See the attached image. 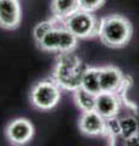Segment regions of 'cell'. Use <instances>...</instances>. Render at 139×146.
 Returning <instances> with one entry per match:
<instances>
[{"label":"cell","instance_id":"5bb4252c","mask_svg":"<svg viewBox=\"0 0 139 146\" xmlns=\"http://www.w3.org/2000/svg\"><path fill=\"white\" fill-rule=\"evenodd\" d=\"M120 125H121V136L123 140L131 138L139 130V124L136 117L126 116L123 118H120Z\"/></svg>","mask_w":139,"mask_h":146},{"label":"cell","instance_id":"ba28073f","mask_svg":"<svg viewBox=\"0 0 139 146\" xmlns=\"http://www.w3.org/2000/svg\"><path fill=\"white\" fill-rule=\"evenodd\" d=\"M22 11L18 0H0V27L15 29L21 23Z\"/></svg>","mask_w":139,"mask_h":146},{"label":"cell","instance_id":"8fae6325","mask_svg":"<svg viewBox=\"0 0 139 146\" xmlns=\"http://www.w3.org/2000/svg\"><path fill=\"white\" fill-rule=\"evenodd\" d=\"M50 9L53 17L62 22L78 10H81L80 0H53Z\"/></svg>","mask_w":139,"mask_h":146},{"label":"cell","instance_id":"5b68a950","mask_svg":"<svg viewBox=\"0 0 139 146\" xmlns=\"http://www.w3.org/2000/svg\"><path fill=\"white\" fill-rule=\"evenodd\" d=\"M93 12L78 10L73 15L62 21V25L75 34L78 39H87L99 34L100 21H98Z\"/></svg>","mask_w":139,"mask_h":146},{"label":"cell","instance_id":"30bf717a","mask_svg":"<svg viewBox=\"0 0 139 146\" xmlns=\"http://www.w3.org/2000/svg\"><path fill=\"white\" fill-rule=\"evenodd\" d=\"M120 108H121V98L117 93L101 91L96 95L95 111L104 118L117 116Z\"/></svg>","mask_w":139,"mask_h":146},{"label":"cell","instance_id":"7a4b0ae2","mask_svg":"<svg viewBox=\"0 0 139 146\" xmlns=\"http://www.w3.org/2000/svg\"><path fill=\"white\" fill-rule=\"evenodd\" d=\"M131 22L122 15H109L100 20L99 38L109 48H122L132 38Z\"/></svg>","mask_w":139,"mask_h":146},{"label":"cell","instance_id":"9a60e30c","mask_svg":"<svg viewBox=\"0 0 139 146\" xmlns=\"http://www.w3.org/2000/svg\"><path fill=\"white\" fill-rule=\"evenodd\" d=\"M104 135L110 138L111 140H115L116 138L121 136V125H120V119L117 118V116L105 118Z\"/></svg>","mask_w":139,"mask_h":146},{"label":"cell","instance_id":"7c38bea8","mask_svg":"<svg viewBox=\"0 0 139 146\" xmlns=\"http://www.w3.org/2000/svg\"><path fill=\"white\" fill-rule=\"evenodd\" d=\"M99 73H100V68L86 67L84 72H83V76H82L81 86L84 90L89 91V93L94 94V95H98L99 93H101Z\"/></svg>","mask_w":139,"mask_h":146},{"label":"cell","instance_id":"ac0fdd59","mask_svg":"<svg viewBox=\"0 0 139 146\" xmlns=\"http://www.w3.org/2000/svg\"><path fill=\"white\" fill-rule=\"evenodd\" d=\"M123 145H129V146H139V130L134 135H132L131 138L124 139Z\"/></svg>","mask_w":139,"mask_h":146},{"label":"cell","instance_id":"2e32d148","mask_svg":"<svg viewBox=\"0 0 139 146\" xmlns=\"http://www.w3.org/2000/svg\"><path fill=\"white\" fill-rule=\"evenodd\" d=\"M59 22H61V21H59V20H56V18H54V17L50 18V20H45V21L39 22V23L37 25L34 27V29H33V36H34L35 43L43 38V35L48 33V32L53 27L56 26Z\"/></svg>","mask_w":139,"mask_h":146},{"label":"cell","instance_id":"8992f818","mask_svg":"<svg viewBox=\"0 0 139 146\" xmlns=\"http://www.w3.org/2000/svg\"><path fill=\"white\" fill-rule=\"evenodd\" d=\"M99 80L101 91H108V93L120 94L127 85L122 72L114 66L101 67L99 73Z\"/></svg>","mask_w":139,"mask_h":146},{"label":"cell","instance_id":"9c48e42d","mask_svg":"<svg viewBox=\"0 0 139 146\" xmlns=\"http://www.w3.org/2000/svg\"><path fill=\"white\" fill-rule=\"evenodd\" d=\"M78 127L83 134L89 136L104 135L105 130V118L99 115L95 110L82 112L78 121Z\"/></svg>","mask_w":139,"mask_h":146},{"label":"cell","instance_id":"e0dca14e","mask_svg":"<svg viewBox=\"0 0 139 146\" xmlns=\"http://www.w3.org/2000/svg\"><path fill=\"white\" fill-rule=\"evenodd\" d=\"M106 0H80V7L81 10H84L88 12H94L99 10L105 4Z\"/></svg>","mask_w":139,"mask_h":146},{"label":"cell","instance_id":"52a82bcc","mask_svg":"<svg viewBox=\"0 0 139 146\" xmlns=\"http://www.w3.org/2000/svg\"><path fill=\"white\" fill-rule=\"evenodd\" d=\"M6 138L9 141L16 145L26 144L33 138L34 127L26 118H17V119L9 123L6 127Z\"/></svg>","mask_w":139,"mask_h":146},{"label":"cell","instance_id":"3957f363","mask_svg":"<svg viewBox=\"0 0 139 146\" xmlns=\"http://www.w3.org/2000/svg\"><path fill=\"white\" fill-rule=\"evenodd\" d=\"M77 44L78 38L62 25V22H59L48 33L43 35V38L37 42V45L40 50L57 54L65 51H73Z\"/></svg>","mask_w":139,"mask_h":146},{"label":"cell","instance_id":"277c9868","mask_svg":"<svg viewBox=\"0 0 139 146\" xmlns=\"http://www.w3.org/2000/svg\"><path fill=\"white\" fill-rule=\"evenodd\" d=\"M31 104L35 108L48 111L54 108L61 99V88L54 79H45L38 82L31 90Z\"/></svg>","mask_w":139,"mask_h":146},{"label":"cell","instance_id":"4fadbf2b","mask_svg":"<svg viewBox=\"0 0 139 146\" xmlns=\"http://www.w3.org/2000/svg\"><path fill=\"white\" fill-rule=\"evenodd\" d=\"M73 99H75L76 105L82 112L93 111V110H95L96 95L84 90L82 86H80L78 89H76L75 91H73Z\"/></svg>","mask_w":139,"mask_h":146},{"label":"cell","instance_id":"6da1fadb","mask_svg":"<svg viewBox=\"0 0 139 146\" xmlns=\"http://www.w3.org/2000/svg\"><path fill=\"white\" fill-rule=\"evenodd\" d=\"M84 70L86 66L76 54L72 51L60 52L53 71V79L61 89L75 91L81 86Z\"/></svg>","mask_w":139,"mask_h":146}]
</instances>
